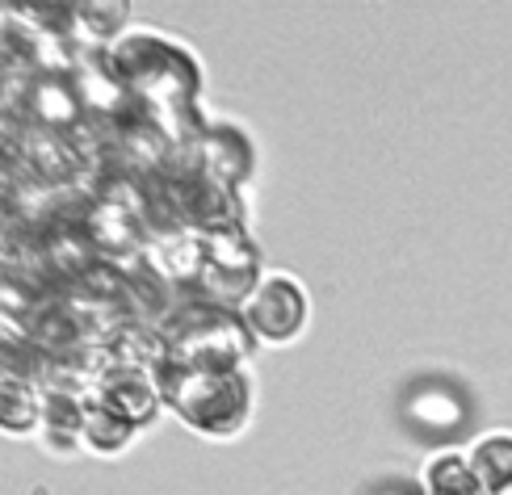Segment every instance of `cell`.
<instances>
[{
    "mask_svg": "<svg viewBox=\"0 0 512 495\" xmlns=\"http://www.w3.org/2000/svg\"><path fill=\"white\" fill-rule=\"evenodd\" d=\"M105 59L122 93L139 105L143 118H152V126L173 147H189L206 131L198 122V63L177 42L156 34H126L105 51Z\"/></svg>",
    "mask_w": 512,
    "mask_h": 495,
    "instance_id": "cell-1",
    "label": "cell"
},
{
    "mask_svg": "<svg viewBox=\"0 0 512 495\" xmlns=\"http://www.w3.org/2000/svg\"><path fill=\"white\" fill-rule=\"evenodd\" d=\"M160 399L206 437L240 433L252 407L248 378L240 370H181V365H160L156 370Z\"/></svg>",
    "mask_w": 512,
    "mask_h": 495,
    "instance_id": "cell-2",
    "label": "cell"
},
{
    "mask_svg": "<svg viewBox=\"0 0 512 495\" xmlns=\"http://www.w3.org/2000/svg\"><path fill=\"white\" fill-rule=\"evenodd\" d=\"M252 332L244 324V315L194 303L185 307L173 324L164 328L168 361L181 370H240V361L252 353Z\"/></svg>",
    "mask_w": 512,
    "mask_h": 495,
    "instance_id": "cell-3",
    "label": "cell"
},
{
    "mask_svg": "<svg viewBox=\"0 0 512 495\" xmlns=\"http://www.w3.org/2000/svg\"><path fill=\"white\" fill-rule=\"evenodd\" d=\"M307 319V298L290 277H265L244 303V324L261 340H294Z\"/></svg>",
    "mask_w": 512,
    "mask_h": 495,
    "instance_id": "cell-4",
    "label": "cell"
},
{
    "mask_svg": "<svg viewBox=\"0 0 512 495\" xmlns=\"http://www.w3.org/2000/svg\"><path fill=\"white\" fill-rule=\"evenodd\" d=\"M93 399H101L126 424H147L160 412V386L152 370H131V365H93Z\"/></svg>",
    "mask_w": 512,
    "mask_h": 495,
    "instance_id": "cell-5",
    "label": "cell"
},
{
    "mask_svg": "<svg viewBox=\"0 0 512 495\" xmlns=\"http://www.w3.org/2000/svg\"><path fill=\"white\" fill-rule=\"evenodd\" d=\"M185 156H189V172H198V177L227 185V189H236L252 172V147L236 126H206V131L185 147Z\"/></svg>",
    "mask_w": 512,
    "mask_h": 495,
    "instance_id": "cell-6",
    "label": "cell"
},
{
    "mask_svg": "<svg viewBox=\"0 0 512 495\" xmlns=\"http://www.w3.org/2000/svg\"><path fill=\"white\" fill-rule=\"evenodd\" d=\"M403 416H408L416 428L424 433H437V437H450L466 424V399L454 391V386H441V382H429V386H416L403 403Z\"/></svg>",
    "mask_w": 512,
    "mask_h": 495,
    "instance_id": "cell-7",
    "label": "cell"
},
{
    "mask_svg": "<svg viewBox=\"0 0 512 495\" xmlns=\"http://www.w3.org/2000/svg\"><path fill=\"white\" fill-rule=\"evenodd\" d=\"M84 399L76 391H47L42 395V433L51 449H80L84 445Z\"/></svg>",
    "mask_w": 512,
    "mask_h": 495,
    "instance_id": "cell-8",
    "label": "cell"
},
{
    "mask_svg": "<svg viewBox=\"0 0 512 495\" xmlns=\"http://www.w3.org/2000/svg\"><path fill=\"white\" fill-rule=\"evenodd\" d=\"M206 265L219 273H236V277H256V248L248 240L244 227H223V231H206Z\"/></svg>",
    "mask_w": 512,
    "mask_h": 495,
    "instance_id": "cell-9",
    "label": "cell"
},
{
    "mask_svg": "<svg viewBox=\"0 0 512 495\" xmlns=\"http://www.w3.org/2000/svg\"><path fill=\"white\" fill-rule=\"evenodd\" d=\"M34 424H42V395L26 378L0 374V428L5 433H30Z\"/></svg>",
    "mask_w": 512,
    "mask_h": 495,
    "instance_id": "cell-10",
    "label": "cell"
},
{
    "mask_svg": "<svg viewBox=\"0 0 512 495\" xmlns=\"http://www.w3.org/2000/svg\"><path fill=\"white\" fill-rule=\"evenodd\" d=\"M424 495H483L471 458L462 454H437L424 466Z\"/></svg>",
    "mask_w": 512,
    "mask_h": 495,
    "instance_id": "cell-11",
    "label": "cell"
},
{
    "mask_svg": "<svg viewBox=\"0 0 512 495\" xmlns=\"http://www.w3.org/2000/svg\"><path fill=\"white\" fill-rule=\"evenodd\" d=\"M135 424H126L118 412H110L101 399H84V445L97 449V454H118V449L131 441Z\"/></svg>",
    "mask_w": 512,
    "mask_h": 495,
    "instance_id": "cell-12",
    "label": "cell"
},
{
    "mask_svg": "<svg viewBox=\"0 0 512 495\" xmlns=\"http://www.w3.org/2000/svg\"><path fill=\"white\" fill-rule=\"evenodd\" d=\"M471 470L483 487V495H496L500 487L512 483V437L496 433V437H483L471 454Z\"/></svg>",
    "mask_w": 512,
    "mask_h": 495,
    "instance_id": "cell-13",
    "label": "cell"
},
{
    "mask_svg": "<svg viewBox=\"0 0 512 495\" xmlns=\"http://www.w3.org/2000/svg\"><path fill=\"white\" fill-rule=\"evenodd\" d=\"M30 105L42 122H51V131L55 126H72L80 118V97L55 76H42L30 84Z\"/></svg>",
    "mask_w": 512,
    "mask_h": 495,
    "instance_id": "cell-14",
    "label": "cell"
},
{
    "mask_svg": "<svg viewBox=\"0 0 512 495\" xmlns=\"http://www.w3.org/2000/svg\"><path fill=\"white\" fill-rule=\"evenodd\" d=\"M496 495H512V483H508V487H500V491H496Z\"/></svg>",
    "mask_w": 512,
    "mask_h": 495,
    "instance_id": "cell-15",
    "label": "cell"
},
{
    "mask_svg": "<svg viewBox=\"0 0 512 495\" xmlns=\"http://www.w3.org/2000/svg\"><path fill=\"white\" fill-rule=\"evenodd\" d=\"M399 495H412V491H399Z\"/></svg>",
    "mask_w": 512,
    "mask_h": 495,
    "instance_id": "cell-16",
    "label": "cell"
}]
</instances>
